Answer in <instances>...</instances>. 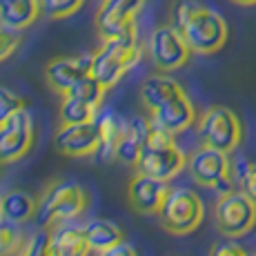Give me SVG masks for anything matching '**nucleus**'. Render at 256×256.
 <instances>
[{"instance_id": "obj_33", "label": "nucleus", "mask_w": 256, "mask_h": 256, "mask_svg": "<svg viewBox=\"0 0 256 256\" xmlns=\"http://www.w3.org/2000/svg\"><path fill=\"white\" fill-rule=\"evenodd\" d=\"M234 4H240V7H254L256 0H232Z\"/></svg>"}, {"instance_id": "obj_2", "label": "nucleus", "mask_w": 256, "mask_h": 256, "mask_svg": "<svg viewBox=\"0 0 256 256\" xmlns=\"http://www.w3.org/2000/svg\"><path fill=\"white\" fill-rule=\"evenodd\" d=\"M92 76L100 82L105 90L120 82V78L134 65H138L142 56V47L138 42L136 24L127 27L122 34L102 40V45L92 54Z\"/></svg>"}, {"instance_id": "obj_20", "label": "nucleus", "mask_w": 256, "mask_h": 256, "mask_svg": "<svg viewBox=\"0 0 256 256\" xmlns=\"http://www.w3.org/2000/svg\"><path fill=\"white\" fill-rule=\"evenodd\" d=\"M87 236V243H90L92 252L100 254L105 250L114 248L120 240H125V234H122L120 225H116L114 220H107V218H94L90 223L82 225Z\"/></svg>"}, {"instance_id": "obj_21", "label": "nucleus", "mask_w": 256, "mask_h": 256, "mask_svg": "<svg viewBox=\"0 0 256 256\" xmlns=\"http://www.w3.org/2000/svg\"><path fill=\"white\" fill-rule=\"evenodd\" d=\"M100 127L102 136L96 152V160L98 163H112L118 156V145H120V136L125 132V120L116 116L114 112H107L105 116H100Z\"/></svg>"}, {"instance_id": "obj_19", "label": "nucleus", "mask_w": 256, "mask_h": 256, "mask_svg": "<svg viewBox=\"0 0 256 256\" xmlns=\"http://www.w3.org/2000/svg\"><path fill=\"white\" fill-rule=\"evenodd\" d=\"M40 12V0H0V20L16 32L32 27Z\"/></svg>"}, {"instance_id": "obj_22", "label": "nucleus", "mask_w": 256, "mask_h": 256, "mask_svg": "<svg viewBox=\"0 0 256 256\" xmlns=\"http://www.w3.org/2000/svg\"><path fill=\"white\" fill-rule=\"evenodd\" d=\"M0 203H2V218L4 220H9V223H14V225H22L34 218L38 198H34L32 194H27V192H22V190H12L0 198Z\"/></svg>"}, {"instance_id": "obj_15", "label": "nucleus", "mask_w": 256, "mask_h": 256, "mask_svg": "<svg viewBox=\"0 0 256 256\" xmlns=\"http://www.w3.org/2000/svg\"><path fill=\"white\" fill-rule=\"evenodd\" d=\"M167 192H170V187H167L165 180L136 174L127 185V198H130V205L138 214H158Z\"/></svg>"}, {"instance_id": "obj_13", "label": "nucleus", "mask_w": 256, "mask_h": 256, "mask_svg": "<svg viewBox=\"0 0 256 256\" xmlns=\"http://www.w3.org/2000/svg\"><path fill=\"white\" fill-rule=\"evenodd\" d=\"M196 120H198V116H196L194 102L187 96V92L176 96L174 100L165 102V105L158 107L156 112H150V125L156 127V130H163L172 136L183 134Z\"/></svg>"}, {"instance_id": "obj_6", "label": "nucleus", "mask_w": 256, "mask_h": 256, "mask_svg": "<svg viewBox=\"0 0 256 256\" xmlns=\"http://www.w3.org/2000/svg\"><path fill=\"white\" fill-rule=\"evenodd\" d=\"M196 130H198L203 145L214 147V150L225 152V154L236 152V147L243 140L240 118L225 105H214L205 110L196 120Z\"/></svg>"}, {"instance_id": "obj_26", "label": "nucleus", "mask_w": 256, "mask_h": 256, "mask_svg": "<svg viewBox=\"0 0 256 256\" xmlns=\"http://www.w3.org/2000/svg\"><path fill=\"white\" fill-rule=\"evenodd\" d=\"M40 4L42 14H47L54 20H60V18L74 16L85 4V0H40Z\"/></svg>"}, {"instance_id": "obj_5", "label": "nucleus", "mask_w": 256, "mask_h": 256, "mask_svg": "<svg viewBox=\"0 0 256 256\" xmlns=\"http://www.w3.org/2000/svg\"><path fill=\"white\" fill-rule=\"evenodd\" d=\"M158 223L165 232L185 236L198 230L205 218V205L194 190L187 187H170L163 205L158 210Z\"/></svg>"}, {"instance_id": "obj_10", "label": "nucleus", "mask_w": 256, "mask_h": 256, "mask_svg": "<svg viewBox=\"0 0 256 256\" xmlns=\"http://www.w3.org/2000/svg\"><path fill=\"white\" fill-rule=\"evenodd\" d=\"M34 118L27 107L0 122V165L20 160L34 147Z\"/></svg>"}, {"instance_id": "obj_9", "label": "nucleus", "mask_w": 256, "mask_h": 256, "mask_svg": "<svg viewBox=\"0 0 256 256\" xmlns=\"http://www.w3.org/2000/svg\"><path fill=\"white\" fill-rule=\"evenodd\" d=\"M147 52H150L152 62L158 72H174L187 65L192 56V49L185 42L183 34L174 24H160L152 32L147 40Z\"/></svg>"}, {"instance_id": "obj_29", "label": "nucleus", "mask_w": 256, "mask_h": 256, "mask_svg": "<svg viewBox=\"0 0 256 256\" xmlns=\"http://www.w3.org/2000/svg\"><path fill=\"white\" fill-rule=\"evenodd\" d=\"M18 47H20V34L0 20V62L7 60L9 56H14V52Z\"/></svg>"}, {"instance_id": "obj_25", "label": "nucleus", "mask_w": 256, "mask_h": 256, "mask_svg": "<svg viewBox=\"0 0 256 256\" xmlns=\"http://www.w3.org/2000/svg\"><path fill=\"white\" fill-rule=\"evenodd\" d=\"M24 245L20 230L14 228V223L0 220V256H16Z\"/></svg>"}, {"instance_id": "obj_31", "label": "nucleus", "mask_w": 256, "mask_h": 256, "mask_svg": "<svg viewBox=\"0 0 256 256\" xmlns=\"http://www.w3.org/2000/svg\"><path fill=\"white\" fill-rule=\"evenodd\" d=\"M210 256H252L245 248H240L238 243L232 240H223V243H216L210 250Z\"/></svg>"}, {"instance_id": "obj_1", "label": "nucleus", "mask_w": 256, "mask_h": 256, "mask_svg": "<svg viewBox=\"0 0 256 256\" xmlns=\"http://www.w3.org/2000/svg\"><path fill=\"white\" fill-rule=\"evenodd\" d=\"M172 24L183 34L192 54L200 56L220 52L230 38L225 18L198 0H176L172 9Z\"/></svg>"}, {"instance_id": "obj_12", "label": "nucleus", "mask_w": 256, "mask_h": 256, "mask_svg": "<svg viewBox=\"0 0 256 256\" xmlns=\"http://www.w3.org/2000/svg\"><path fill=\"white\" fill-rule=\"evenodd\" d=\"M145 0H102L96 12V29L102 40L122 34L127 27L134 24Z\"/></svg>"}, {"instance_id": "obj_18", "label": "nucleus", "mask_w": 256, "mask_h": 256, "mask_svg": "<svg viewBox=\"0 0 256 256\" xmlns=\"http://www.w3.org/2000/svg\"><path fill=\"white\" fill-rule=\"evenodd\" d=\"M150 130H152L150 118H134V120L125 122V132H122V136H120L116 160L136 167L142 147H145V140H147V136H150Z\"/></svg>"}, {"instance_id": "obj_14", "label": "nucleus", "mask_w": 256, "mask_h": 256, "mask_svg": "<svg viewBox=\"0 0 256 256\" xmlns=\"http://www.w3.org/2000/svg\"><path fill=\"white\" fill-rule=\"evenodd\" d=\"M92 60H94L92 54H85V56H60L49 60V65L45 67V78L49 87L54 92H58L60 96H65L80 78L92 74Z\"/></svg>"}, {"instance_id": "obj_34", "label": "nucleus", "mask_w": 256, "mask_h": 256, "mask_svg": "<svg viewBox=\"0 0 256 256\" xmlns=\"http://www.w3.org/2000/svg\"><path fill=\"white\" fill-rule=\"evenodd\" d=\"M0 220H2V203H0Z\"/></svg>"}, {"instance_id": "obj_4", "label": "nucleus", "mask_w": 256, "mask_h": 256, "mask_svg": "<svg viewBox=\"0 0 256 256\" xmlns=\"http://www.w3.org/2000/svg\"><path fill=\"white\" fill-rule=\"evenodd\" d=\"M183 170H187V154L176 145L174 136L152 127L145 147L140 152V158L136 163V172L167 183Z\"/></svg>"}, {"instance_id": "obj_7", "label": "nucleus", "mask_w": 256, "mask_h": 256, "mask_svg": "<svg viewBox=\"0 0 256 256\" xmlns=\"http://www.w3.org/2000/svg\"><path fill=\"white\" fill-rule=\"evenodd\" d=\"M214 225L225 238L250 234L256 225V203L243 190L225 192L214 205Z\"/></svg>"}, {"instance_id": "obj_27", "label": "nucleus", "mask_w": 256, "mask_h": 256, "mask_svg": "<svg viewBox=\"0 0 256 256\" xmlns=\"http://www.w3.org/2000/svg\"><path fill=\"white\" fill-rule=\"evenodd\" d=\"M16 256H52V252H49V230L38 228V232L24 240V245Z\"/></svg>"}, {"instance_id": "obj_24", "label": "nucleus", "mask_w": 256, "mask_h": 256, "mask_svg": "<svg viewBox=\"0 0 256 256\" xmlns=\"http://www.w3.org/2000/svg\"><path fill=\"white\" fill-rule=\"evenodd\" d=\"M105 87L100 85V82L96 80V78L92 76V74H87L85 78H80V80L76 82V85L72 87L70 92L65 94V96H74V98H80V100L85 102H92V105L100 107L102 98H105Z\"/></svg>"}, {"instance_id": "obj_32", "label": "nucleus", "mask_w": 256, "mask_h": 256, "mask_svg": "<svg viewBox=\"0 0 256 256\" xmlns=\"http://www.w3.org/2000/svg\"><path fill=\"white\" fill-rule=\"evenodd\" d=\"M98 256H138V254H136V250L132 248L130 243L120 240L118 245H114V248H110V250H105V252H100Z\"/></svg>"}, {"instance_id": "obj_8", "label": "nucleus", "mask_w": 256, "mask_h": 256, "mask_svg": "<svg viewBox=\"0 0 256 256\" xmlns=\"http://www.w3.org/2000/svg\"><path fill=\"white\" fill-rule=\"evenodd\" d=\"M187 172L192 180L200 187L216 190L218 194L232 192L234 187V174H232V160L230 154L218 152L214 147H198L192 156H187Z\"/></svg>"}, {"instance_id": "obj_28", "label": "nucleus", "mask_w": 256, "mask_h": 256, "mask_svg": "<svg viewBox=\"0 0 256 256\" xmlns=\"http://www.w3.org/2000/svg\"><path fill=\"white\" fill-rule=\"evenodd\" d=\"M232 174L238 180L240 190L256 203V163H245V165H240V170H236L232 165Z\"/></svg>"}, {"instance_id": "obj_3", "label": "nucleus", "mask_w": 256, "mask_h": 256, "mask_svg": "<svg viewBox=\"0 0 256 256\" xmlns=\"http://www.w3.org/2000/svg\"><path fill=\"white\" fill-rule=\"evenodd\" d=\"M87 208V192L74 180H54L38 198L34 223L40 230H54L80 216Z\"/></svg>"}, {"instance_id": "obj_17", "label": "nucleus", "mask_w": 256, "mask_h": 256, "mask_svg": "<svg viewBox=\"0 0 256 256\" xmlns=\"http://www.w3.org/2000/svg\"><path fill=\"white\" fill-rule=\"evenodd\" d=\"M49 252L52 256H90L92 248L87 243L85 230L62 223L49 230Z\"/></svg>"}, {"instance_id": "obj_30", "label": "nucleus", "mask_w": 256, "mask_h": 256, "mask_svg": "<svg viewBox=\"0 0 256 256\" xmlns=\"http://www.w3.org/2000/svg\"><path fill=\"white\" fill-rule=\"evenodd\" d=\"M24 107V100L18 94H14L12 90H7V87H0V122L7 120L12 114H16V112H20Z\"/></svg>"}, {"instance_id": "obj_23", "label": "nucleus", "mask_w": 256, "mask_h": 256, "mask_svg": "<svg viewBox=\"0 0 256 256\" xmlns=\"http://www.w3.org/2000/svg\"><path fill=\"white\" fill-rule=\"evenodd\" d=\"M98 107L92 105V102H85L80 98L74 96H62L60 102V122H67V125H74V122H87L96 118Z\"/></svg>"}, {"instance_id": "obj_11", "label": "nucleus", "mask_w": 256, "mask_h": 256, "mask_svg": "<svg viewBox=\"0 0 256 256\" xmlns=\"http://www.w3.org/2000/svg\"><path fill=\"white\" fill-rule=\"evenodd\" d=\"M102 136L100 127V116L87 122H60L56 136H54V147L58 154L72 156V158H82V156H94L98 152Z\"/></svg>"}, {"instance_id": "obj_16", "label": "nucleus", "mask_w": 256, "mask_h": 256, "mask_svg": "<svg viewBox=\"0 0 256 256\" xmlns=\"http://www.w3.org/2000/svg\"><path fill=\"white\" fill-rule=\"evenodd\" d=\"M185 94V90L180 87L178 80H174L172 76L163 74H152L142 80L140 85V102L147 112H156L158 107H163L165 102L174 100L176 96Z\"/></svg>"}]
</instances>
